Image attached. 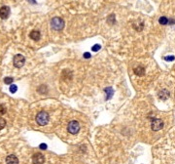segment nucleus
<instances>
[{
    "mask_svg": "<svg viewBox=\"0 0 175 164\" xmlns=\"http://www.w3.org/2000/svg\"><path fill=\"white\" fill-rule=\"evenodd\" d=\"M49 119H50V116H49L48 112L46 111H40L39 113H37V115H36V122H37L40 126L47 125L49 122Z\"/></svg>",
    "mask_w": 175,
    "mask_h": 164,
    "instance_id": "f257e3e1",
    "label": "nucleus"
},
{
    "mask_svg": "<svg viewBox=\"0 0 175 164\" xmlns=\"http://www.w3.org/2000/svg\"><path fill=\"white\" fill-rule=\"evenodd\" d=\"M64 25H65L64 24V20L60 17H56L51 20V27H52V29L55 30H58V31L63 29Z\"/></svg>",
    "mask_w": 175,
    "mask_h": 164,
    "instance_id": "f03ea898",
    "label": "nucleus"
},
{
    "mask_svg": "<svg viewBox=\"0 0 175 164\" xmlns=\"http://www.w3.org/2000/svg\"><path fill=\"white\" fill-rule=\"evenodd\" d=\"M68 132L72 135H75L79 132L80 130V124L78 121L76 120H73V121H70L68 123V127H67Z\"/></svg>",
    "mask_w": 175,
    "mask_h": 164,
    "instance_id": "7ed1b4c3",
    "label": "nucleus"
},
{
    "mask_svg": "<svg viewBox=\"0 0 175 164\" xmlns=\"http://www.w3.org/2000/svg\"><path fill=\"white\" fill-rule=\"evenodd\" d=\"M25 63V58L20 54H18L14 57V60H13V64H14V66H16L17 68H20L22 66H24Z\"/></svg>",
    "mask_w": 175,
    "mask_h": 164,
    "instance_id": "20e7f679",
    "label": "nucleus"
},
{
    "mask_svg": "<svg viewBox=\"0 0 175 164\" xmlns=\"http://www.w3.org/2000/svg\"><path fill=\"white\" fill-rule=\"evenodd\" d=\"M163 127V122L161 119L159 118H155L152 120V123H151V128L153 131H159L161 130V128Z\"/></svg>",
    "mask_w": 175,
    "mask_h": 164,
    "instance_id": "39448f33",
    "label": "nucleus"
},
{
    "mask_svg": "<svg viewBox=\"0 0 175 164\" xmlns=\"http://www.w3.org/2000/svg\"><path fill=\"white\" fill-rule=\"evenodd\" d=\"M10 8L8 6H3L0 8V18H1L2 20H6L8 19L9 16H10Z\"/></svg>",
    "mask_w": 175,
    "mask_h": 164,
    "instance_id": "423d86ee",
    "label": "nucleus"
},
{
    "mask_svg": "<svg viewBox=\"0 0 175 164\" xmlns=\"http://www.w3.org/2000/svg\"><path fill=\"white\" fill-rule=\"evenodd\" d=\"M45 161V157L42 153H35L32 156V162L33 164H43Z\"/></svg>",
    "mask_w": 175,
    "mask_h": 164,
    "instance_id": "0eeeda50",
    "label": "nucleus"
},
{
    "mask_svg": "<svg viewBox=\"0 0 175 164\" xmlns=\"http://www.w3.org/2000/svg\"><path fill=\"white\" fill-rule=\"evenodd\" d=\"M6 164H19V159L14 154L8 155L6 157Z\"/></svg>",
    "mask_w": 175,
    "mask_h": 164,
    "instance_id": "6e6552de",
    "label": "nucleus"
},
{
    "mask_svg": "<svg viewBox=\"0 0 175 164\" xmlns=\"http://www.w3.org/2000/svg\"><path fill=\"white\" fill-rule=\"evenodd\" d=\"M29 37L31 38L32 40L34 41H38L41 38V33L39 30H32L29 34Z\"/></svg>",
    "mask_w": 175,
    "mask_h": 164,
    "instance_id": "1a4fd4ad",
    "label": "nucleus"
},
{
    "mask_svg": "<svg viewBox=\"0 0 175 164\" xmlns=\"http://www.w3.org/2000/svg\"><path fill=\"white\" fill-rule=\"evenodd\" d=\"M159 98L163 101H166L169 98V92L166 90V89H163L161 92L159 93Z\"/></svg>",
    "mask_w": 175,
    "mask_h": 164,
    "instance_id": "9d476101",
    "label": "nucleus"
},
{
    "mask_svg": "<svg viewBox=\"0 0 175 164\" xmlns=\"http://www.w3.org/2000/svg\"><path fill=\"white\" fill-rule=\"evenodd\" d=\"M132 27H133V29L135 30H137V31H141L144 27V24H143V22H141V20H137V22L133 23Z\"/></svg>",
    "mask_w": 175,
    "mask_h": 164,
    "instance_id": "9b49d317",
    "label": "nucleus"
},
{
    "mask_svg": "<svg viewBox=\"0 0 175 164\" xmlns=\"http://www.w3.org/2000/svg\"><path fill=\"white\" fill-rule=\"evenodd\" d=\"M133 71H134V73L138 76H143L144 74H145V68L141 66H136V68H134Z\"/></svg>",
    "mask_w": 175,
    "mask_h": 164,
    "instance_id": "f8f14e48",
    "label": "nucleus"
},
{
    "mask_svg": "<svg viewBox=\"0 0 175 164\" xmlns=\"http://www.w3.org/2000/svg\"><path fill=\"white\" fill-rule=\"evenodd\" d=\"M104 92L105 94H106V100H110L113 97V95H114V90H113L112 87H107V88L104 89Z\"/></svg>",
    "mask_w": 175,
    "mask_h": 164,
    "instance_id": "ddd939ff",
    "label": "nucleus"
},
{
    "mask_svg": "<svg viewBox=\"0 0 175 164\" xmlns=\"http://www.w3.org/2000/svg\"><path fill=\"white\" fill-rule=\"evenodd\" d=\"M107 23L109 24L110 25H113L116 23V17H115V14H110L109 16L107 17Z\"/></svg>",
    "mask_w": 175,
    "mask_h": 164,
    "instance_id": "4468645a",
    "label": "nucleus"
},
{
    "mask_svg": "<svg viewBox=\"0 0 175 164\" xmlns=\"http://www.w3.org/2000/svg\"><path fill=\"white\" fill-rule=\"evenodd\" d=\"M159 23L161 24V25H166L168 24V19L166 17H161L159 20Z\"/></svg>",
    "mask_w": 175,
    "mask_h": 164,
    "instance_id": "2eb2a0df",
    "label": "nucleus"
},
{
    "mask_svg": "<svg viewBox=\"0 0 175 164\" xmlns=\"http://www.w3.org/2000/svg\"><path fill=\"white\" fill-rule=\"evenodd\" d=\"M6 111H7V109H6V107H5L4 105L0 104V116L6 113Z\"/></svg>",
    "mask_w": 175,
    "mask_h": 164,
    "instance_id": "dca6fc26",
    "label": "nucleus"
},
{
    "mask_svg": "<svg viewBox=\"0 0 175 164\" xmlns=\"http://www.w3.org/2000/svg\"><path fill=\"white\" fill-rule=\"evenodd\" d=\"M6 126V120L4 118H0V130H2Z\"/></svg>",
    "mask_w": 175,
    "mask_h": 164,
    "instance_id": "f3484780",
    "label": "nucleus"
},
{
    "mask_svg": "<svg viewBox=\"0 0 175 164\" xmlns=\"http://www.w3.org/2000/svg\"><path fill=\"white\" fill-rule=\"evenodd\" d=\"M13 81H14V79L12 77H5L4 78V83L5 84H12Z\"/></svg>",
    "mask_w": 175,
    "mask_h": 164,
    "instance_id": "a211bd4d",
    "label": "nucleus"
},
{
    "mask_svg": "<svg viewBox=\"0 0 175 164\" xmlns=\"http://www.w3.org/2000/svg\"><path fill=\"white\" fill-rule=\"evenodd\" d=\"M100 48H101V46H100L99 44H94L92 47V50L94 51V52H97V51L100 50Z\"/></svg>",
    "mask_w": 175,
    "mask_h": 164,
    "instance_id": "6ab92c4d",
    "label": "nucleus"
},
{
    "mask_svg": "<svg viewBox=\"0 0 175 164\" xmlns=\"http://www.w3.org/2000/svg\"><path fill=\"white\" fill-rule=\"evenodd\" d=\"M17 90H18L17 85H11V86H10V92H11V93H16Z\"/></svg>",
    "mask_w": 175,
    "mask_h": 164,
    "instance_id": "aec40b11",
    "label": "nucleus"
},
{
    "mask_svg": "<svg viewBox=\"0 0 175 164\" xmlns=\"http://www.w3.org/2000/svg\"><path fill=\"white\" fill-rule=\"evenodd\" d=\"M163 59H164L166 61H167V62H172V61L175 60V57H174V56L171 55V56H166V57H164Z\"/></svg>",
    "mask_w": 175,
    "mask_h": 164,
    "instance_id": "412c9836",
    "label": "nucleus"
},
{
    "mask_svg": "<svg viewBox=\"0 0 175 164\" xmlns=\"http://www.w3.org/2000/svg\"><path fill=\"white\" fill-rule=\"evenodd\" d=\"M39 148H41V150H47V145H46V144H41L39 146Z\"/></svg>",
    "mask_w": 175,
    "mask_h": 164,
    "instance_id": "4be33fe9",
    "label": "nucleus"
},
{
    "mask_svg": "<svg viewBox=\"0 0 175 164\" xmlns=\"http://www.w3.org/2000/svg\"><path fill=\"white\" fill-rule=\"evenodd\" d=\"M84 58L85 59H90V58H91V54H90L89 52L84 53Z\"/></svg>",
    "mask_w": 175,
    "mask_h": 164,
    "instance_id": "5701e85b",
    "label": "nucleus"
},
{
    "mask_svg": "<svg viewBox=\"0 0 175 164\" xmlns=\"http://www.w3.org/2000/svg\"><path fill=\"white\" fill-rule=\"evenodd\" d=\"M168 24L169 25H174L175 24V20L172 19V20H168Z\"/></svg>",
    "mask_w": 175,
    "mask_h": 164,
    "instance_id": "b1692460",
    "label": "nucleus"
},
{
    "mask_svg": "<svg viewBox=\"0 0 175 164\" xmlns=\"http://www.w3.org/2000/svg\"><path fill=\"white\" fill-rule=\"evenodd\" d=\"M27 1H28V2H30V3H31V4H35V3H36L35 0H27Z\"/></svg>",
    "mask_w": 175,
    "mask_h": 164,
    "instance_id": "393cba45",
    "label": "nucleus"
}]
</instances>
